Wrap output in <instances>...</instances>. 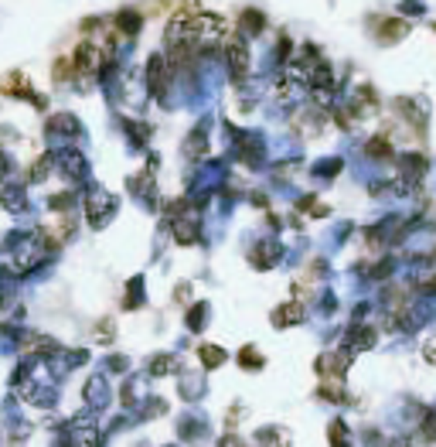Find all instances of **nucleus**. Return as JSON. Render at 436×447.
<instances>
[{
  "instance_id": "nucleus-1",
  "label": "nucleus",
  "mask_w": 436,
  "mask_h": 447,
  "mask_svg": "<svg viewBox=\"0 0 436 447\" xmlns=\"http://www.w3.org/2000/svg\"><path fill=\"white\" fill-rule=\"evenodd\" d=\"M225 51H229V69H232V76H236V79H245V69H249V51H245V44L238 38H232Z\"/></svg>"
},
{
  "instance_id": "nucleus-2",
  "label": "nucleus",
  "mask_w": 436,
  "mask_h": 447,
  "mask_svg": "<svg viewBox=\"0 0 436 447\" xmlns=\"http://www.w3.org/2000/svg\"><path fill=\"white\" fill-rule=\"evenodd\" d=\"M351 362V355H345V352H331V355H324L317 362V372L320 376H334V379H341L345 376V369Z\"/></svg>"
},
{
  "instance_id": "nucleus-3",
  "label": "nucleus",
  "mask_w": 436,
  "mask_h": 447,
  "mask_svg": "<svg viewBox=\"0 0 436 447\" xmlns=\"http://www.w3.org/2000/svg\"><path fill=\"white\" fill-rule=\"evenodd\" d=\"M423 171H426V158H419V154H409V158L402 161V174H406L409 181H416Z\"/></svg>"
},
{
  "instance_id": "nucleus-4",
  "label": "nucleus",
  "mask_w": 436,
  "mask_h": 447,
  "mask_svg": "<svg viewBox=\"0 0 436 447\" xmlns=\"http://www.w3.org/2000/svg\"><path fill=\"white\" fill-rule=\"evenodd\" d=\"M304 318V311H300V304H290V307H279L277 314H273V321H277L279 328L283 325H293V321H300Z\"/></svg>"
},
{
  "instance_id": "nucleus-5",
  "label": "nucleus",
  "mask_w": 436,
  "mask_h": 447,
  "mask_svg": "<svg viewBox=\"0 0 436 447\" xmlns=\"http://www.w3.org/2000/svg\"><path fill=\"white\" fill-rule=\"evenodd\" d=\"M351 348H372V341H375V331H368V328H361L358 325L355 331H351Z\"/></svg>"
},
{
  "instance_id": "nucleus-6",
  "label": "nucleus",
  "mask_w": 436,
  "mask_h": 447,
  "mask_svg": "<svg viewBox=\"0 0 436 447\" xmlns=\"http://www.w3.org/2000/svg\"><path fill=\"white\" fill-rule=\"evenodd\" d=\"M201 362H204L208 369L222 366V362H225V352H222V348H215V345H204V348H201Z\"/></svg>"
},
{
  "instance_id": "nucleus-7",
  "label": "nucleus",
  "mask_w": 436,
  "mask_h": 447,
  "mask_svg": "<svg viewBox=\"0 0 436 447\" xmlns=\"http://www.w3.org/2000/svg\"><path fill=\"white\" fill-rule=\"evenodd\" d=\"M331 447H348V427L341 420L331 423Z\"/></svg>"
},
{
  "instance_id": "nucleus-8",
  "label": "nucleus",
  "mask_w": 436,
  "mask_h": 447,
  "mask_svg": "<svg viewBox=\"0 0 436 447\" xmlns=\"http://www.w3.org/2000/svg\"><path fill=\"white\" fill-rule=\"evenodd\" d=\"M368 154H375V158H389V154H392V147H389V140L375 137V140L368 144Z\"/></svg>"
},
{
  "instance_id": "nucleus-9",
  "label": "nucleus",
  "mask_w": 436,
  "mask_h": 447,
  "mask_svg": "<svg viewBox=\"0 0 436 447\" xmlns=\"http://www.w3.org/2000/svg\"><path fill=\"white\" fill-rule=\"evenodd\" d=\"M116 24H123V31H137L140 17H133V10H123V14H116Z\"/></svg>"
},
{
  "instance_id": "nucleus-10",
  "label": "nucleus",
  "mask_w": 436,
  "mask_h": 447,
  "mask_svg": "<svg viewBox=\"0 0 436 447\" xmlns=\"http://www.w3.org/2000/svg\"><path fill=\"white\" fill-rule=\"evenodd\" d=\"M245 362H249L252 369H256V366H263V359H256V352H252V348H249V352L242 348V366H245Z\"/></svg>"
},
{
  "instance_id": "nucleus-11",
  "label": "nucleus",
  "mask_w": 436,
  "mask_h": 447,
  "mask_svg": "<svg viewBox=\"0 0 436 447\" xmlns=\"http://www.w3.org/2000/svg\"><path fill=\"white\" fill-rule=\"evenodd\" d=\"M392 447H416V444H412V441H406V437H399V441H396Z\"/></svg>"
}]
</instances>
